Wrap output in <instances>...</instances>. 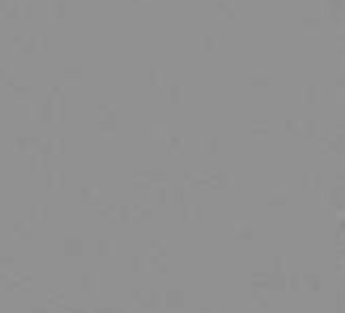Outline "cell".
<instances>
[{"label":"cell","mask_w":345,"mask_h":313,"mask_svg":"<svg viewBox=\"0 0 345 313\" xmlns=\"http://www.w3.org/2000/svg\"><path fill=\"white\" fill-rule=\"evenodd\" d=\"M52 222V208L49 205H41V203H33L27 208V224H49Z\"/></svg>","instance_id":"6da1fadb"},{"label":"cell","mask_w":345,"mask_h":313,"mask_svg":"<svg viewBox=\"0 0 345 313\" xmlns=\"http://www.w3.org/2000/svg\"><path fill=\"white\" fill-rule=\"evenodd\" d=\"M62 254L68 259H79V257H84V254H86V243L81 238H65L62 240Z\"/></svg>","instance_id":"7a4b0ae2"},{"label":"cell","mask_w":345,"mask_h":313,"mask_svg":"<svg viewBox=\"0 0 345 313\" xmlns=\"http://www.w3.org/2000/svg\"><path fill=\"white\" fill-rule=\"evenodd\" d=\"M162 305H167L170 310H181V308L186 305L184 289H167L165 295H162Z\"/></svg>","instance_id":"3957f363"},{"label":"cell","mask_w":345,"mask_h":313,"mask_svg":"<svg viewBox=\"0 0 345 313\" xmlns=\"http://www.w3.org/2000/svg\"><path fill=\"white\" fill-rule=\"evenodd\" d=\"M138 305H140L143 310H157V308H162V292H159V289L143 292V297H140Z\"/></svg>","instance_id":"277c9868"},{"label":"cell","mask_w":345,"mask_h":313,"mask_svg":"<svg viewBox=\"0 0 345 313\" xmlns=\"http://www.w3.org/2000/svg\"><path fill=\"white\" fill-rule=\"evenodd\" d=\"M205 178H208V186L221 189V192H227V189L232 186V178H229L227 170H216V173H210V176H205Z\"/></svg>","instance_id":"5b68a950"},{"label":"cell","mask_w":345,"mask_h":313,"mask_svg":"<svg viewBox=\"0 0 345 313\" xmlns=\"http://www.w3.org/2000/svg\"><path fill=\"white\" fill-rule=\"evenodd\" d=\"M300 281H302V286L308 289V292H321L324 289V278L318 276V273L305 270V273H300Z\"/></svg>","instance_id":"8992f818"},{"label":"cell","mask_w":345,"mask_h":313,"mask_svg":"<svg viewBox=\"0 0 345 313\" xmlns=\"http://www.w3.org/2000/svg\"><path fill=\"white\" fill-rule=\"evenodd\" d=\"M11 230H14L16 238H22L24 243H33L35 240V230H33V224H27V222H14Z\"/></svg>","instance_id":"52a82bcc"},{"label":"cell","mask_w":345,"mask_h":313,"mask_svg":"<svg viewBox=\"0 0 345 313\" xmlns=\"http://www.w3.org/2000/svg\"><path fill=\"white\" fill-rule=\"evenodd\" d=\"M132 176H135V178H149L151 184H159V181H167V178H170L167 170H143V167H138Z\"/></svg>","instance_id":"ba28073f"},{"label":"cell","mask_w":345,"mask_h":313,"mask_svg":"<svg viewBox=\"0 0 345 313\" xmlns=\"http://www.w3.org/2000/svg\"><path fill=\"white\" fill-rule=\"evenodd\" d=\"M79 195H81V200L89 205V208H97V205H103V200H100V195L94 192V189L89 186V184H84L81 189H79Z\"/></svg>","instance_id":"9c48e42d"},{"label":"cell","mask_w":345,"mask_h":313,"mask_svg":"<svg viewBox=\"0 0 345 313\" xmlns=\"http://www.w3.org/2000/svg\"><path fill=\"white\" fill-rule=\"evenodd\" d=\"M235 238H237V240H243V243H251V240L256 238V230H254L251 224L240 222V224H235Z\"/></svg>","instance_id":"30bf717a"},{"label":"cell","mask_w":345,"mask_h":313,"mask_svg":"<svg viewBox=\"0 0 345 313\" xmlns=\"http://www.w3.org/2000/svg\"><path fill=\"white\" fill-rule=\"evenodd\" d=\"M251 302H254V305H259V308H262V310H270V305H273V300H270V295H267V292L264 289H251Z\"/></svg>","instance_id":"8fae6325"},{"label":"cell","mask_w":345,"mask_h":313,"mask_svg":"<svg viewBox=\"0 0 345 313\" xmlns=\"http://www.w3.org/2000/svg\"><path fill=\"white\" fill-rule=\"evenodd\" d=\"M79 286H81V292H94L97 289V276L92 270H84L79 276Z\"/></svg>","instance_id":"7c38bea8"},{"label":"cell","mask_w":345,"mask_h":313,"mask_svg":"<svg viewBox=\"0 0 345 313\" xmlns=\"http://www.w3.org/2000/svg\"><path fill=\"white\" fill-rule=\"evenodd\" d=\"M94 216H97L100 222H113V219H116V203L97 205V208H94Z\"/></svg>","instance_id":"4fadbf2b"},{"label":"cell","mask_w":345,"mask_h":313,"mask_svg":"<svg viewBox=\"0 0 345 313\" xmlns=\"http://www.w3.org/2000/svg\"><path fill=\"white\" fill-rule=\"evenodd\" d=\"M149 246H151V254H154V257H162V259H167V257H170V249H167V246L162 243L159 238H151V240H149Z\"/></svg>","instance_id":"5bb4252c"},{"label":"cell","mask_w":345,"mask_h":313,"mask_svg":"<svg viewBox=\"0 0 345 313\" xmlns=\"http://www.w3.org/2000/svg\"><path fill=\"white\" fill-rule=\"evenodd\" d=\"M208 219V208L203 205V203H194V205H191V222H194V224H203Z\"/></svg>","instance_id":"9a60e30c"},{"label":"cell","mask_w":345,"mask_h":313,"mask_svg":"<svg viewBox=\"0 0 345 313\" xmlns=\"http://www.w3.org/2000/svg\"><path fill=\"white\" fill-rule=\"evenodd\" d=\"M130 219H132V208H130V203L116 205V222H119V224H130Z\"/></svg>","instance_id":"2e32d148"},{"label":"cell","mask_w":345,"mask_h":313,"mask_svg":"<svg viewBox=\"0 0 345 313\" xmlns=\"http://www.w3.org/2000/svg\"><path fill=\"white\" fill-rule=\"evenodd\" d=\"M267 205H270V208H283V205H289V195H286V192H275V195L267 197Z\"/></svg>","instance_id":"e0dca14e"},{"label":"cell","mask_w":345,"mask_h":313,"mask_svg":"<svg viewBox=\"0 0 345 313\" xmlns=\"http://www.w3.org/2000/svg\"><path fill=\"white\" fill-rule=\"evenodd\" d=\"M321 151H334V154H342V151H345V146H342V138H329V140H324Z\"/></svg>","instance_id":"ac0fdd59"},{"label":"cell","mask_w":345,"mask_h":313,"mask_svg":"<svg viewBox=\"0 0 345 313\" xmlns=\"http://www.w3.org/2000/svg\"><path fill=\"white\" fill-rule=\"evenodd\" d=\"M111 254H113V240L100 238V240H97V257L105 259V257H111Z\"/></svg>","instance_id":"d6986e66"},{"label":"cell","mask_w":345,"mask_h":313,"mask_svg":"<svg viewBox=\"0 0 345 313\" xmlns=\"http://www.w3.org/2000/svg\"><path fill=\"white\" fill-rule=\"evenodd\" d=\"M151 268H154L159 276H167L170 273V262L167 259H162V257H154V254H151Z\"/></svg>","instance_id":"ffe728a7"},{"label":"cell","mask_w":345,"mask_h":313,"mask_svg":"<svg viewBox=\"0 0 345 313\" xmlns=\"http://www.w3.org/2000/svg\"><path fill=\"white\" fill-rule=\"evenodd\" d=\"M170 200L176 205H184L186 203V186H172L170 189Z\"/></svg>","instance_id":"44dd1931"},{"label":"cell","mask_w":345,"mask_h":313,"mask_svg":"<svg viewBox=\"0 0 345 313\" xmlns=\"http://www.w3.org/2000/svg\"><path fill=\"white\" fill-rule=\"evenodd\" d=\"M46 302H49V305H65V292H60V289L46 292Z\"/></svg>","instance_id":"7402d4cb"},{"label":"cell","mask_w":345,"mask_h":313,"mask_svg":"<svg viewBox=\"0 0 345 313\" xmlns=\"http://www.w3.org/2000/svg\"><path fill=\"white\" fill-rule=\"evenodd\" d=\"M342 197H345V189H342V184H337V186L329 192V203H332L334 208H340V205H342Z\"/></svg>","instance_id":"603a6c76"},{"label":"cell","mask_w":345,"mask_h":313,"mask_svg":"<svg viewBox=\"0 0 345 313\" xmlns=\"http://www.w3.org/2000/svg\"><path fill=\"white\" fill-rule=\"evenodd\" d=\"M218 151H221V140H218V138H205V154L216 157Z\"/></svg>","instance_id":"cb8c5ba5"},{"label":"cell","mask_w":345,"mask_h":313,"mask_svg":"<svg viewBox=\"0 0 345 313\" xmlns=\"http://www.w3.org/2000/svg\"><path fill=\"white\" fill-rule=\"evenodd\" d=\"M97 130H100V132H113V130H116V116H113V113H108V119H100V122H97Z\"/></svg>","instance_id":"d4e9b609"},{"label":"cell","mask_w":345,"mask_h":313,"mask_svg":"<svg viewBox=\"0 0 345 313\" xmlns=\"http://www.w3.org/2000/svg\"><path fill=\"white\" fill-rule=\"evenodd\" d=\"M286 289H289V292H300L302 289L300 273H289V276H286Z\"/></svg>","instance_id":"484cf974"},{"label":"cell","mask_w":345,"mask_h":313,"mask_svg":"<svg viewBox=\"0 0 345 313\" xmlns=\"http://www.w3.org/2000/svg\"><path fill=\"white\" fill-rule=\"evenodd\" d=\"M14 151H16V154H27V151H33L30 149V138H14Z\"/></svg>","instance_id":"4316f807"},{"label":"cell","mask_w":345,"mask_h":313,"mask_svg":"<svg viewBox=\"0 0 345 313\" xmlns=\"http://www.w3.org/2000/svg\"><path fill=\"white\" fill-rule=\"evenodd\" d=\"M302 135H305V138H310V140H313V138H318V122H315V119H310L308 125H305Z\"/></svg>","instance_id":"83f0119b"},{"label":"cell","mask_w":345,"mask_h":313,"mask_svg":"<svg viewBox=\"0 0 345 313\" xmlns=\"http://www.w3.org/2000/svg\"><path fill=\"white\" fill-rule=\"evenodd\" d=\"M38 170H41V157H38V154H30V157H27V173L35 176Z\"/></svg>","instance_id":"f1b7e54d"},{"label":"cell","mask_w":345,"mask_h":313,"mask_svg":"<svg viewBox=\"0 0 345 313\" xmlns=\"http://www.w3.org/2000/svg\"><path fill=\"white\" fill-rule=\"evenodd\" d=\"M143 264H146V262H143V257H132V259H130V273H132V276H140V273H143Z\"/></svg>","instance_id":"f546056e"},{"label":"cell","mask_w":345,"mask_h":313,"mask_svg":"<svg viewBox=\"0 0 345 313\" xmlns=\"http://www.w3.org/2000/svg\"><path fill=\"white\" fill-rule=\"evenodd\" d=\"M154 200H157L159 205H167V203H170V189L159 186V189H157V195H154Z\"/></svg>","instance_id":"4dcf8cb0"},{"label":"cell","mask_w":345,"mask_h":313,"mask_svg":"<svg viewBox=\"0 0 345 313\" xmlns=\"http://www.w3.org/2000/svg\"><path fill=\"white\" fill-rule=\"evenodd\" d=\"M167 149L181 151V149H184V143H181V138H178V135H172V132H170V135H167Z\"/></svg>","instance_id":"1f68e13d"},{"label":"cell","mask_w":345,"mask_h":313,"mask_svg":"<svg viewBox=\"0 0 345 313\" xmlns=\"http://www.w3.org/2000/svg\"><path fill=\"white\" fill-rule=\"evenodd\" d=\"M310 186L318 189V192H324V173H313L310 176Z\"/></svg>","instance_id":"d6a6232c"},{"label":"cell","mask_w":345,"mask_h":313,"mask_svg":"<svg viewBox=\"0 0 345 313\" xmlns=\"http://www.w3.org/2000/svg\"><path fill=\"white\" fill-rule=\"evenodd\" d=\"M181 178H184V184H186V186H191V181L197 178V173H194L191 167H184V170H181Z\"/></svg>","instance_id":"836d02e7"},{"label":"cell","mask_w":345,"mask_h":313,"mask_svg":"<svg viewBox=\"0 0 345 313\" xmlns=\"http://www.w3.org/2000/svg\"><path fill=\"white\" fill-rule=\"evenodd\" d=\"M14 264H16V259L11 257V254H0V268H3V270L14 268Z\"/></svg>","instance_id":"e575fe53"},{"label":"cell","mask_w":345,"mask_h":313,"mask_svg":"<svg viewBox=\"0 0 345 313\" xmlns=\"http://www.w3.org/2000/svg\"><path fill=\"white\" fill-rule=\"evenodd\" d=\"M132 189H138V192H146V189H151V181H140V178H135V181H130Z\"/></svg>","instance_id":"d590c367"},{"label":"cell","mask_w":345,"mask_h":313,"mask_svg":"<svg viewBox=\"0 0 345 313\" xmlns=\"http://www.w3.org/2000/svg\"><path fill=\"white\" fill-rule=\"evenodd\" d=\"M273 270H286V259L281 257V254H275V257H273Z\"/></svg>","instance_id":"8d00e7d4"},{"label":"cell","mask_w":345,"mask_h":313,"mask_svg":"<svg viewBox=\"0 0 345 313\" xmlns=\"http://www.w3.org/2000/svg\"><path fill=\"white\" fill-rule=\"evenodd\" d=\"M41 119H43V122L52 119V103H43V106H41Z\"/></svg>","instance_id":"74e56055"},{"label":"cell","mask_w":345,"mask_h":313,"mask_svg":"<svg viewBox=\"0 0 345 313\" xmlns=\"http://www.w3.org/2000/svg\"><path fill=\"white\" fill-rule=\"evenodd\" d=\"M286 130H289V132H297V135L302 138V130L297 127V122H294V119H286Z\"/></svg>","instance_id":"f35d334b"},{"label":"cell","mask_w":345,"mask_h":313,"mask_svg":"<svg viewBox=\"0 0 345 313\" xmlns=\"http://www.w3.org/2000/svg\"><path fill=\"white\" fill-rule=\"evenodd\" d=\"M54 189H65V170H57V184Z\"/></svg>","instance_id":"ab89813d"},{"label":"cell","mask_w":345,"mask_h":313,"mask_svg":"<svg viewBox=\"0 0 345 313\" xmlns=\"http://www.w3.org/2000/svg\"><path fill=\"white\" fill-rule=\"evenodd\" d=\"M65 149H68V143H65V138H57V154H65Z\"/></svg>","instance_id":"60d3db41"},{"label":"cell","mask_w":345,"mask_h":313,"mask_svg":"<svg viewBox=\"0 0 345 313\" xmlns=\"http://www.w3.org/2000/svg\"><path fill=\"white\" fill-rule=\"evenodd\" d=\"M300 184H302V186H310V173H308V170H302V176H300Z\"/></svg>","instance_id":"b9f144b4"},{"label":"cell","mask_w":345,"mask_h":313,"mask_svg":"<svg viewBox=\"0 0 345 313\" xmlns=\"http://www.w3.org/2000/svg\"><path fill=\"white\" fill-rule=\"evenodd\" d=\"M130 297L135 300V302H140V297H143V289H130Z\"/></svg>","instance_id":"7bdbcfd3"},{"label":"cell","mask_w":345,"mask_h":313,"mask_svg":"<svg viewBox=\"0 0 345 313\" xmlns=\"http://www.w3.org/2000/svg\"><path fill=\"white\" fill-rule=\"evenodd\" d=\"M170 100H172V103H178V100H181V92H178V89H172V92H170Z\"/></svg>","instance_id":"ee69618b"},{"label":"cell","mask_w":345,"mask_h":313,"mask_svg":"<svg viewBox=\"0 0 345 313\" xmlns=\"http://www.w3.org/2000/svg\"><path fill=\"white\" fill-rule=\"evenodd\" d=\"M94 313H116V308H94Z\"/></svg>","instance_id":"f6af8a7d"},{"label":"cell","mask_w":345,"mask_h":313,"mask_svg":"<svg viewBox=\"0 0 345 313\" xmlns=\"http://www.w3.org/2000/svg\"><path fill=\"white\" fill-rule=\"evenodd\" d=\"M65 313H86L84 308H65Z\"/></svg>","instance_id":"bcb514c9"},{"label":"cell","mask_w":345,"mask_h":313,"mask_svg":"<svg viewBox=\"0 0 345 313\" xmlns=\"http://www.w3.org/2000/svg\"><path fill=\"white\" fill-rule=\"evenodd\" d=\"M30 313H49V310H46V308H38V305H35V308H30Z\"/></svg>","instance_id":"7dc6e473"},{"label":"cell","mask_w":345,"mask_h":313,"mask_svg":"<svg viewBox=\"0 0 345 313\" xmlns=\"http://www.w3.org/2000/svg\"><path fill=\"white\" fill-rule=\"evenodd\" d=\"M197 313H213V310H210V308H205V305H203V308H200Z\"/></svg>","instance_id":"c3c4849f"}]
</instances>
